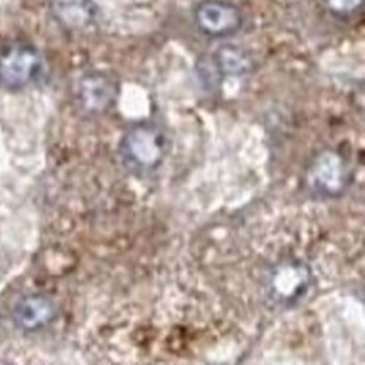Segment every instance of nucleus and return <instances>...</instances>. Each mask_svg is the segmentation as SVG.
Wrapping results in <instances>:
<instances>
[{"label":"nucleus","mask_w":365,"mask_h":365,"mask_svg":"<svg viewBox=\"0 0 365 365\" xmlns=\"http://www.w3.org/2000/svg\"><path fill=\"white\" fill-rule=\"evenodd\" d=\"M315 287V274L307 261L294 256L279 257L263 274V294L268 307L288 312L305 302Z\"/></svg>","instance_id":"f257e3e1"},{"label":"nucleus","mask_w":365,"mask_h":365,"mask_svg":"<svg viewBox=\"0 0 365 365\" xmlns=\"http://www.w3.org/2000/svg\"><path fill=\"white\" fill-rule=\"evenodd\" d=\"M120 160L132 174L148 175L160 168L168 155V138L155 123H137L120 140Z\"/></svg>","instance_id":"f03ea898"},{"label":"nucleus","mask_w":365,"mask_h":365,"mask_svg":"<svg viewBox=\"0 0 365 365\" xmlns=\"http://www.w3.org/2000/svg\"><path fill=\"white\" fill-rule=\"evenodd\" d=\"M352 182V163L340 150H322L312 157L305 168V187L315 199H339L350 189Z\"/></svg>","instance_id":"7ed1b4c3"},{"label":"nucleus","mask_w":365,"mask_h":365,"mask_svg":"<svg viewBox=\"0 0 365 365\" xmlns=\"http://www.w3.org/2000/svg\"><path fill=\"white\" fill-rule=\"evenodd\" d=\"M44 71L41 51L29 42H12L0 49V88L21 91L31 86Z\"/></svg>","instance_id":"20e7f679"},{"label":"nucleus","mask_w":365,"mask_h":365,"mask_svg":"<svg viewBox=\"0 0 365 365\" xmlns=\"http://www.w3.org/2000/svg\"><path fill=\"white\" fill-rule=\"evenodd\" d=\"M118 81L108 73L90 71L78 79L74 88L78 106L86 115H103L113 108L118 98Z\"/></svg>","instance_id":"39448f33"},{"label":"nucleus","mask_w":365,"mask_h":365,"mask_svg":"<svg viewBox=\"0 0 365 365\" xmlns=\"http://www.w3.org/2000/svg\"><path fill=\"white\" fill-rule=\"evenodd\" d=\"M194 21L204 36L222 39L240 32L245 17L241 9L227 0H204L195 7Z\"/></svg>","instance_id":"423d86ee"},{"label":"nucleus","mask_w":365,"mask_h":365,"mask_svg":"<svg viewBox=\"0 0 365 365\" xmlns=\"http://www.w3.org/2000/svg\"><path fill=\"white\" fill-rule=\"evenodd\" d=\"M58 305L48 294L32 293L22 297L12 308V322L22 331H39L53 324Z\"/></svg>","instance_id":"0eeeda50"},{"label":"nucleus","mask_w":365,"mask_h":365,"mask_svg":"<svg viewBox=\"0 0 365 365\" xmlns=\"http://www.w3.org/2000/svg\"><path fill=\"white\" fill-rule=\"evenodd\" d=\"M214 73L219 76L241 78L255 71V59L250 51L237 44H221L209 59Z\"/></svg>","instance_id":"6e6552de"},{"label":"nucleus","mask_w":365,"mask_h":365,"mask_svg":"<svg viewBox=\"0 0 365 365\" xmlns=\"http://www.w3.org/2000/svg\"><path fill=\"white\" fill-rule=\"evenodd\" d=\"M51 12L68 31H83L93 24L96 6L93 0H51Z\"/></svg>","instance_id":"1a4fd4ad"},{"label":"nucleus","mask_w":365,"mask_h":365,"mask_svg":"<svg viewBox=\"0 0 365 365\" xmlns=\"http://www.w3.org/2000/svg\"><path fill=\"white\" fill-rule=\"evenodd\" d=\"M325 6L336 17H349L362 9L364 0H325Z\"/></svg>","instance_id":"9d476101"}]
</instances>
